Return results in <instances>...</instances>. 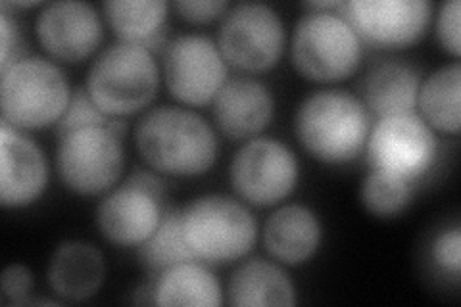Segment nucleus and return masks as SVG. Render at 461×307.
Masks as SVG:
<instances>
[{"mask_svg":"<svg viewBox=\"0 0 461 307\" xmlns=\"http://www.w3.org/2000/svg\"><path fill=\"white\" fill-rule=\"evenodd\" d=\"M135 146L150 169L169 177H198L218 159L220 142L213 127L200 113L160 106L135 125Z\"/></svg>","mask_w":461,"mask_h":307,"instance_id":"obj_1","label":"nucleus"},{"mask_svg":"<svg viewBox=\"0 0 461 307\" xmlns=\"http://www.w3.org/2000/svg\"><path fill=\"white\" fill-rule=\"evenodd\" d=\"M369 131V110L348 91H317L302 100L294 118L302 149L327 166L350 164L366 149Z\"/></svg>","mask_w":461,"mask_h":307,"instance_id":"obj_2","label":"nucleus"},{"mask_svg":"<svg viewBox=\"0 0 461 307\" xmlns=\"http://www.w3.org/2000/svg\"><path fill=\"white\" fill-rule=\"evenodd\" d=\"M160 68L152 50L115 42L86 71L85 89L110 118H127L150 106L160 89Z\"/></svg>","mask_w":461,"mask_h":307,"instance_id":"obj_3","label":"nucleus"},{"mask_svg":"<svg viewBox=\"0 0 461 307\" xmlns=\"http://www.w3.org/2000/svg\"><path fill=\"white\" fill-rule=\"evenodd\" d=\"M74 91L62 68L41 56H25L0 79L3 123L20 131L56 125L66 113Z\"/></svg>","mask_w":461,"mask_h":307,"instance_id":"obj_4","label":"nucleus"},{"mask_svg":"<svg viewBox=\"0 0 461 307\" xmlns=\"http://www.w3.org/2000/svg\"><path fill=\"white\" fill-rule=\"evenodd\" d=\"M291 58L313 83L346 81L364 58V42L339 12H308L294 27Z\"/></svg>","mask_w":461,"mask_h":307,"instance_id":"obj_5","label":"nucleus"},{"mask_svg":"<svg viewBox=\"0 0 461 307\" xmlns=\"http://www.w3.org/2000/svg\"><path fill=\"white\" fill-rule=\"evenodd\" d=\"M183 230L194 256L208 263H227L252 252L258 223L252 212L225 194H204L183 210Z\"/></svg>","mask_w":461,"mask_h":307,"instance_id":"obj_6","label":"nucleus"},{"mask_svg":"<svg viewBox=\"0 0 461 307\" xmlns=\"http://www.w3.org/2000/svg\"><path fill=\"white\" fill-rule=\"evenodd\" d=\"M110 123L76 129L58 137L56 169L74 194H104L122 179L125 149L122 135Z\"/></svg>","mask_w":461,"mask_h":307,"instance_id":"obj_7","label":"nucleus"},{"mask_svg":"<svg viewBox=\"0 0 461 307\" xmlns=\"http://www.w3.org/2000/svg\"><path fill=\"white\" fill-rule=\"evenodd\" d=\"M218 47L225 62L247 73L276 68L286 47L279 12L262 3H240L223 16Z\"/></svg>","mask_w":461,"mask_h":307,"instance_id":"obj_8","label":"nucleus"},{"mask_svg":"<svg viewBox=\"0 0 461 307\" xmlns=\"http://www.w3.org/2000/svg\"><path fill=\"white\" fill-rule=\"evenodd\" d=\"M300 166L296 154L277 139L259 137L240 146L229 167L239 198L250 206L271 208L293 194Z\"/></svg>","mask_w":461,"mask_h":307,"instance_id":"obj_9","label":"nucleus"},{"mask_svg":"<svg viewBox=\"0 0 461 307\" xmlns=\"http://www.w3.org/2000/svg\"><path fill=\"white\" fill-rule=\"evenodd\" d=\"M162 76L169 95L186 106L210 104L229 81L220 47L204 35L171 39L164 49Z\"/></svg>","mask_w":461,"mask_h":307,"instance_id":"obj_10","label":"nucleus"},{"mask_svg":"<svg viewBox=\"0 0 461 307\" xmlns=\"http://www.w3.org/2000/svg\"><path fill=\"white\" fill-rule=\"evenodd\" d=\"M366 150L373 169L415 183L435 166L438 140L435 129L413 112L381 118L369 131Z\"/></svg>","mask_w":461,"mask_h":307,"instance_id":"obj_11","label":"nucleus"},{"mask_svg":"<svg viewBox=\"0 0 461 307\" xmlns=\"http://www.w3.org/2000/svg\"><path fill=\"white\" fill-rule=\"evenodd\" d=\"M430 14L425 0H350L340 6V16L373 49L415 45L427 32Z\"/></svg>","mask_w":461,"mask_h":307,"instance_id":"obj_12","label":"nucleus"},{"mask_svg":"<svg viewBox=\"0 0 461 307\" xmlns=\"http://www.w3.org/2000/svg\"><path fill=\"white\" fill-rule=\"evenodd\" d=\"M39 45L50 58L66 64H79L103 45L104 25L89 3L62 0L45 5L35 22Z\"/></svg>","mask_w":461,"mask_h":307,"instance_id":"obj_13","label":"nucleus"},{"mask_svg":"<svg viewBox=\"0 0 461 307\" xmlns=\"http://www.w3.org/2000/svg\"><path fill=\"white\" fill-rule=\"evenodd\" d=\"M49 186V162L39 144L8 123L0 127V203L20 210L35 203Z\"/></svg>","mask_w":461,"mask_h":307,"instance_id":"obj_14","label":"nucleus"},{"mask_svg":"<svg viewBox=\"0 0 461 307\" xmlns=\"http://www.w3.org/2000/svg\"><path fill=\"white\" fill-rule=\"evenodd\" d=\"M164 212V198L125 181L98 203L96 225L108 242L133 248L154 235Z\"/></svg>","mask_w":461,"mask_h":307,"instance_id":"obj_15","label":"nucleus"},{"mask_svg":"<svg viewBox=\"0 0 461 307\" xmlns=\"http://www.w3.org/2000/svg\"><path fill=\"white\" fill-rule=\"evenodd\" d=\"M276 102L262 81L237 77L223 85L213 100V120L230 140L258 137L271 123Z\"/></svg>","mask_w":461,"mask_h":307,"instance_id":"obj_16","label":"nucleus"},{"mask_svg":"<svg viewBox=\"0 0 461 307\" xmlns=\"http://www.w3.org/2000/svg\"><path fill=\"white\" fill-rule=\"evenodd\" d=\"M49 284L68 302L93 298L106 279V261L86 240H66L56 248L49 263Z\"/></svg>","mask_w":461,"mask_h":307,"instance_id":"obj_17","label":"nucleus"},{"mask_svg":"<svg viewBox=\"0 0 461 307\" xmlns=\"http://www.w3.org/2000/svg\"><path fill=\"white\" fill-rule=\"evenodd\" d=\"M321 244V223L315 212L302 203H286L273 212L264 225L267 254L285 266H302Z\"/></svg>","mask_w":461,"mask_h":307,"instance_id":"obj_18","label":"nucleus"},{"mask_svg":"<svg viewBox=\"0 0 461 307\" xmlns=\"http://www.w3.org/2000/svg\"><path fill=\"white\" fill-rule=\"evenodd\" d=\"M421 86V73L408 62L383 60L373 64L362 81V102L379 118L413 113Z\"/></svg>","mask_w":461,"mask_h":307,"instance_id":"obj_19","label":"nucleus"},{"mask_svg":"<svg viewBox=\"0 0 461 307\" xmlns=\"http://www.w3.org/2000/svg\"><path fill=\"white\" fill-rule=\"evenodd\" d=\"M227 302L235 307H288L298 300L293 281L277 263L256 257L235 269Z\"/></svg>","mask_w":461,"mask_h":307,"instance_id":"obj_20","label":"nucleus"},{"mask_svg":"<svg viewBox=\"0 0 461 307\" xmlns=\"http://www.w3.org/2000/svg\"><path fill=\"white\" fill-rule=\"evenodd\" d=\"M103 8L120 42L149 50L164 45L169 8L164 0H112L104 3Z\"/></svg>","mask_w":461,"mask_h":307,"instance_id":"obj_21","label":"nucleus"},{"mask_svg":"<svg viewBox=\"0 0 461 307\" xmlns=\"http://www.w3.org/2000/svg\"><path fill=\"white\" fill-rule=\"evenodd\" d=\"M223 302L220 281L198 261L177 263L162 271L156 283V305L162 307H220Z\"/></svg>","mask_w":461,"mask_h":307,"instance_id":"obj_22","label":"nucleus"},{"mask_svg":"<svg viewBox=\"0 0 461 307\" xmlns=\"http://www.w3.org/2000/svg\"><path fill=\"white\" fill-rule=\"evenodd\" d=\"M421 118L437 131L457 135L461 127V66H442L421 81L417 95Z\"/></svg>","mask_w":461,"mask_h":307,"instance_id":"obj_23","label":"nucleus"},{"mask_svg":"<svg viewBox=\"0 0 461 307\" xmlns=\"http://www.w3.org/2000/svg\"><path fill=\"white\" fill-rule=\"evenodd\" d=\"M139 257L144 267L156 273H162L177 266V263L200 261L186 242L183 230V210L167 208L164 212L154 235L139 246Z\"/></svg>","mask_w":461,"mask_h":307,"instance_id":"obj_24","label":"nucleus"},{"mask_svg":"<svg viewBox=\"0 0 461 307\" xmlns=\"http://www.w3.org/2000/svg\"><path fill=\"white\" fill-rule=\"evenodd\" d=\"M359 196L371 215L383 219L396 217L411 203L413 183L394 173L371 169L362 183Z\"/></svg>","mask_w":461,"mask_h":307,"instance_id":"obj_25","label":"nucleus"},{"mask_svg":"<svg viewBox=\"0 0 461 307\" xmlns=\"http://www.w3.org/2000/svg\"><path fill=\"white\" fill-rule=\"evenodd\" d=\"M112 120L113 118H110V115H106L95 104L83 85V86H77L74 95H71L66 113L62 115V120L56 123V135L62 137L69 133V131L91 127V125H108Z\"/></svg>","mask_w":461,"mask_h":307,"instance_id":"obj_26","label":"nucleus"},{"mask_svg":"<svg viewBox=\"0 0 461 307\" xmlns=\"http://www.w3.org/2000/svg\"><path fill=\"white\" fill-rule=\"evenodd\" d=\"M430 256L435 266L450 275L454 281H457L459 269H461V230L459 225H454L448 230H442L440 235L432 240Z\"/></svg>","mask_w":461,"mask_h":307,"instance_id":"obj_27","label":"nucleus"},{"mask_svg":"<svg viewBox=\"0 0 461 307\" xmlns=\"http://www.w3.org/2000/svg\"><path fill=\"white\" fill-rule=\"evenodd\" d=\"M459 18H461V3L450 0L440 6L437 16V39L440 47L452 54L456 60L461 54V39H459Z\"/></svg>","mask_w":461,"mask_h":307,"instance_id":"obj_28","label":"nucleus"},{"mask_svg":"<svg viewBox=\"0 0 461 307\" xmlns=\"http://www.w3.org/2000/svg\"><path fill=\"white\" fill-rule=\"evenodd\" d=\"M33 273L25 266H20V263L8 266L3 273V283H0V288H3V303L27 305V302L32 300L29 294L33 292Z\"/></svg>","mask_w":461,"mask_h":307,"instance_id":"obj_29","label":"nucleus"},{"mask_svg":"<svg viewBox=\"0 0 461 307\" xmlns=\"http://www.w3.org/2000/svg\"><path fill=\"white\" fill-rule=\"evenodd\" d=\"M173 8L185 22L204 25L223 18L230 5L225 0H177Z\"/></svg>","mask_w":461,"mask_h":307,"instance_id":"obj_30","label":"nucleus"},{"mask_svg":"<svg viewBox=\"0 0 461 307\" xmlns=\"http://www.w3.org/2000/svg\"><path fill=\"white\" fill-rule=\"evenodd\" d=\"M0 35H3V42H0V73H3L25 58L18 25L10 20V14L6 10L0 14Z\"/></svg>","mask_w":461,"mask_h":307,"instance_id":"obj_31","label":"nucleus"},{"mask_svg":"<svg viewBox=\"0 0 461 307\" xmlns=\"http://www.w3.org/2000/svg\"><path fill=\"white\" fill-rule=\"evenodd\" d=\"M14 6H16V8H33V6H41V3H16Z\"/></svg>","mask_w":461,"mask_h":307,"instance_id":"obj_32","label":"nucleus"}]
</instances>
